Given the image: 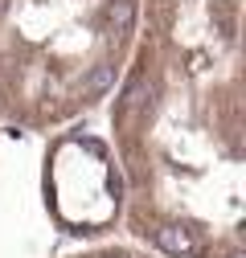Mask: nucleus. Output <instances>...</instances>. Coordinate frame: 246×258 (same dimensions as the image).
Instances as JSON below:
<instances>
[{"mask_svg": "<svg viewBox=\"0 0 246 258\" xmlns=\"http://www.w3.org/2000/svg\"><path fill=\"white\" fill-rule=\"evenodd\" d=\"M111 25L119 29V33H128V29L136 25V0H115L111 5Z\"/></svg>", "mask_w": 246, "mask_h": 258, "instance_id": "nucleus-2", "label": "nucleus"}, {"mask_svg": "<svg viewBox=\"0 0 246 258\" xmlns=\"http://www.w3.org/2000/svg\"><path fill=\"white\" fill-rule=\"evenodd\" d=\"M5 5H9V0H0V13H5Z\"/></svg>", "mask_w": 246, "mask_h": 258, "instance_id": "nucleus-4", "label": "nucleus"}, {"mask_svg": "<svg viewBox=\"0 0 246 258\" xmlns=\"http://www.w3.org/2000/svg\"><path fill=\"white\" fill-rule=\"evenodd\" d=\"M82 258H148V254H132V250H95V254H82Z\"/></svg>", "mask_w": 246, "mask_h": 258, "instance_id": "nucleus-3", "label": "nucleus"}, {"mask_svg": "<svg viewBox=\"0 0 246 258\" xmlns=\"http://www.w3.org/2000/svg\"><path fill=\"white\" fill-rule=\"evenodd\" d=\"M111 86H115V61H111V57H99L95 66H86L82 78L74 82V103L90 107V103H99Z\"/></svg>", "mask_w": 246, "mask_h": 258, "instance_id": "nucleus-1", "label": "nucleus"}]
</instances>
